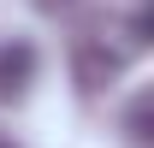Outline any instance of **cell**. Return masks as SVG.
<instances>
[{
    "instance_id": "obj_4",
    "label": "cell",
    "mask_w": 154,
    "mask_h": 148,
    "mask_svg": "<svg viewBox=\"0 0 154 148\" xmlns=\"http://www.w3.org/2000/svg\"><path fill=\"white\" fill-rule=\"evenodd\" d=\"M0 148H12V142H0Z\"/></svg>"
},
{
    "instance_id": "obj_1",
    "label": "cell",
    "mask_w": 154,
    "mask_h": 148,
    "mask_svg": "<svg viewBox=\"0 0 154 148\" xmlns=\"http://www.w3.org/2000/svg\"><path fill=\"white\" fill-rule=\"evenodd\" d=\"M36 77V48L30 42H0V101H18Z\"/></svg>"
},
{
    "instance_id": "obj_2",
    "label": "cell",
    "mask_w": 154,
    "mask_h": 148,
    "mask_svg": "<svg viewBox=\"0 0 154 148\" xmlns=\"http://www.w3.org/2000/svg\"><path fill=\"white\" fill-rule=\"evenodd\" d=\"M131 142H148V101L131 107Z\"/></svg>"
},
{
    "instance_id": "obj_3",
    "label": "cell",
    "mask_w": 154,
    "mask_h": 148,
    "mask_svg": "<svg viewBox=\"0 0 154 148\" xmlns=\"http://www.w3.org/2000/svg\"><path fill=\"white\" fill-rule=\"evenodd\" d=\"M42 12H65V6H77V0H36Z\"/></svg>"
}]
</instances>
